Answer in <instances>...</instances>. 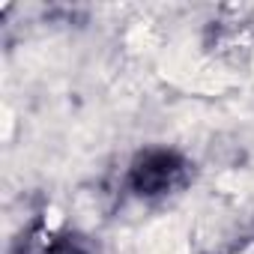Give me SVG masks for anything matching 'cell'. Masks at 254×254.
Instances as JSON below:
<instances>
[{
    "instance_id": "obj_1",
    "label": "cell",
    "mask_w": 254,
    "mask_h": 254,
    "mask_svg": "<svg viewBox=\"0 0 254 254\" xmlns=\"http://www.w3.org/2000/svg\"><path fill=\"white\" fill-rule=\"evenodd\" d=\"M147 254H189V242L186 236L180 233L177 224H159L153 233H150V242H147Z\"/></svg>"
}]
</instances>
